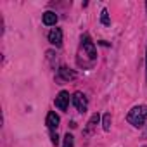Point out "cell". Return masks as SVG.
<instances>
[{"mask_svg":"<svg viewBox=\"0 0 147 147\" xmlns=\"http://www.w3.org/2000/svg\"><path fill=\"white\" fill-rule=\"evenodd\" d=\"M57 19H59V18H57L55 12H50V11H49V12L43 14V24H45V26H55Z\"/></svg>","mask_w":147,"mask_h":147,"instance_id":"ba28073f","label":"cell"},{"mask_svg":"<svg viewBox=\"0 0 147 147\" xmlns=\"http://www.w3.org/2000/svg\"><path fill=\"white\" fill-rule=\"evenodd\" d=\"M67 106H69V94H67L66 90H62V92H59V95L55 97V107H57L59 111H66Z\"/></svg>","mask_w":147,"mask_h":147,"instance_id":"277c9868","label":"cell"},{"mask_svg":"<svg viewBox=\"0 0 147 147\" xmlns=\"http://www.w3.org/2000/svg\"><path fill=\"white\" fill-rule=\"evenodd\" d=\"M49 42L55 47H61L62 45V31L59 28H54L50 33H49Z\"/></svg>","mask_w":147,"mask_h":147,"instance_id":"8992f818","label":"cell"},{"mask_svg":"<svg viewBox=\"0 0 147 147\" xmlns=\"http://www.w3.org/2000/svg\"><path fill=\"white\" fill-rule=\"evenodd\" d=\"M145 66H147V64H145Z\"/></svg>","mask_w":147,"mask_h":147,"instance_id":"2e32d148","label":"cell"},{"mask_svg":"<svg viewBox=\"0 0 147 147\" xmlns=\"http://www.w3.org/2000/svg\"><path fill=\"white\" fill-rule=\"evenodd\" d=\"M50 138H52V144H54V145H57V144H59V137H57V133H55V131H52V133H50Z\"/></svg>","mask_w":147,"mask_h":147,"instance_id":"4fadbf2b","label":"cell"},{"mask_svg":"<svg viewBox=\"0 0 147 147\" xmlns=\"http://www.w3.org/2000/svg\"><path fill=\"white\" fill-rule=\"evenodd\" d=\"M102 128H104V131H109L111 130V114L109 113H106L102 116Z\"/></svg>","mask_w":147,"mask_h":147,"instance_id":"30bf717a","label":"cell"},{"mask_svg":"<svg viewBox=\"0 0 147 147\" xmlns=\"http://www.w3.org/2000/svg\"><path fill=\"white\" fill-rule=\"evenodd\" d=\"M62 147H75V137H73L71 133H66V137H64V144H62Z\"/></svg>","mask_w":147,"mask_h":147,"instance_id":"8fae6325","label":"cell"},{"mask_svg":"<svg viewBox=\"0 0 147 147\" xmlns=\"http://www.w3.org/2000/svg\"><path fill=\"white\" fill-rule=\"evenodd\" d=\"M144 137H147V130H145V133H144Z\"/></svg>","mask_w":147,"mask_h":147,"instance_id":"5bb4252c","label":"cell"},{"mask_svg":"<svg viewBox=\"0 0 147 147\" xmlns=\"http://www.w3.org/2000/svg\"><path fill=\"white\" fill-rule=\"evenodd\" d=\"M59 76H61L62 80H73V78H75V73L69 71L66 66H61V69H59Z\"/></svg>","mask_w":147,"mask_h":147,"instance_id":"9c48e42d","label":"cell"},{"mask_svg":"<svg viewBox=\"0 0 147 147\" xmlns=\"http://www.w3.org/2000/svg\"><path fill=\"white\" fill-rule=\"evenodd\" d=\"M82 45H83V50L87 52V55H88L90 59H95V57H97L95 45H94V42H92V38H90L88 35H83V36H82Z\"/></svg>","mask_w":147,"mask_h":147,"instance_id":"7a4b0ae2","label":"cell"},{"mask_svg":"<svg viewBox=\"0 0 147 147\" xmlns=\"http://www.w3.org/2000/svg\"><path fill=\"white\" fill-rule=\"evenodd\" d=\"M71 99H73V104H75V107H76L80 113H85V111H87L88 102H87V97H85L82 92H76V94L73 95Z\"/></svg>","mask_w":147,"mask_h":147,"instance_id":"3957f363","label":"cell"},{"mask_svg":"<svg viewBox=\"0 0 147 147\" xmlns=\"http://www.w3.org/2000/svg\"><path fill=\"white\" fill-rule=\"evenodd\" d=\"M100 21H102V24H106V26H109V24H111V19H109V12H107L106 9H102V12H100Z\"/></svg>","mask_w":147,"mask_h":147,"instance_id":"7c38bea8","label":"cell"},{"mask_svg":"<svg viewBox=\"0 0 147 147\" xmlns=\"http://www.w3.org/2000/svg\"><path fill=\"white\" fill-rule=\"evenodd\" d=\"M45 123H47V126H49V128H50V130L54 131V130H55V128L59 126L61 119H59V116H57V114H55L54 111H50V113L47 114V121H45Z\"/></svg>","mask_w":147,"mask_h":147,"instance_id":"52a82bcc","label":"cell"},{"mask_svg":"<svg viewBox=\"0 0 147 147\" xmlns=\"http://www.w3.org/2000/svg\"><path fill=\"white\" fill-rule=\"evenodd\" d=\"M145 7H147V4H145Z\"/></svg>","mask_w":147,"mask_h":147,"instance_id":"9a60e30c","label":"cell"},{"mask_svg":"<svg viewBox=\"0 0 147 147\" xmlns=\"http://www.w3.org/2000/svg\"><path fill=\"white\" fill-rule=\"evenodd\" d=\"M126 119H128V123L133 125L135 128H142L144 123L147 121V106H135V107L128 113Z\"/></svg>","mask_w":147,"mask_h":147,"instance_id":"6da1fadb","label":"cell"},{"mask_svg":"<svg viewBox=\"0 0 147 147\" xmlns=\"http://www.w3.org/2000/svg\"><path fill=\"white\" fill-rule=\"evenodd\" d=\"M99 121H100V116H99V113H95V114H92V118H90V119H88V123H87V128L83 130V135H85V137H88V135H92Z\"/></svg>","mask_w":147,"mask_h":147,"instance_id":"5b68a950","label":"cell"}]
</instances>
